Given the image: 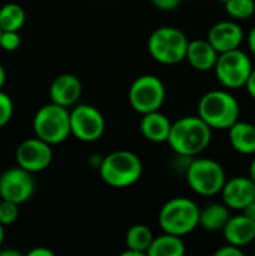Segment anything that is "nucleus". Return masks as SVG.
Masks as SVG:
<instances>
[{
  "label": "nucleus",
  "mask_w": 255,
  "mask_h": 256,
  "mask_svg": "<svg viewBox=\"0 0 255 256\" xmlns=\"http://www.w3.org/2000/svg\"><path fill=\"white\" fill-rule=\"evenodd\" d=\"M212 130L198 114L186 116L173 122L167 142L177 156L195 158L209 147Z\"/></svg>",
  "instance_id": "f257e3e1"
},
{
  "label": "nucleus",
  "mask_w": 255,
  "mask_h": 256,
  "mask_svg": "<svg viewBox=\"0 0 255 256\" xmlns=\"http://www.w3.org/2000/svg\"><path fill=\"white\" fill-rule=\"evenodd\" d=\"M99 174L105 184L125 189L135 184L143 174L141 159L129 150H116L101 159Z\"/></svg>",
  "instance_id": "f03ea898"
},
{
  "label": "nucleus",
  "mask_w": 255,
  "mask_h": 256,
  "mask_svg": "<svg viewBox=\"0 0 255 256\" xmlns=\"http://www.w3.org/2000/svg\"><path fill=\"white\" fill-rule=\"evenodd\" d=\"M239 114L240 105L227 90H210L198 102V116L212 129L228 130L239 122Z\"/></svg>",
  "instance_id": "7ed1b4c3"
},
{
  "label": "nucleus",
  "mask_w": 255,
  "mask_h": 256,
  "mask_svg": "<svg viewBox=\"0 0 255 256\" xmlns=\"http://www.w3.org/2000/svg\"><path fill=\"white\" fill-rule=\"evenodd\" d=\"M198 206L185 196H177L167 201L158 216L159 226L164 232L185 237L200 226Z\"/></svg>",
  "instance_id": "20e7f679"
},
{
  "label": "nucleus",
  "mask_w": 255,
  "mask_h": 256,
  "mask_svg": "<svg viewBox=\"0 0 255 256\" xmlns=\"http://www.w3.org/2000/svg\"><path fill=\"white\" fill-rule=\"evenodd\" d=\"M188 45L189 40L186 34L170 26L156 28L147 40L150 56L162 64H177L182 60H186Z\"/></svg>",
  "instance_id": "39448f33"
},
{
  "label": "nucleus",
  "mask_w": 255,
  "mask_h": 256,
  "mask_svg": "<svg viewBox=\"0 0 255 256\" xmlns=\"http://www.w3.org/2000/svg\"><path fill=\"white\" fill-rule=\"evenodd\" d=\"M35 135L45 142L54 146L68 140L71 132V112L66 106L57 105L54 102L44 105L38 110L33 118Z\"/></svg>",
  "instance_id": "423d86ee"
},
{
  "label": "nucleus",
  "mask_w": 255,
  "mask_h": 256,
  "mask_svg": "<svg viewBox=\"0 0 255 256\" xmlns=\"http://www.w3.org/2000/svg\"><path fill=\"white\" fill-rule=\"evenodd\" d=\"M185 174L191 190L201 196H213L221 194L227 182L225 171L221 164L207 158L191 159Z\"/></svg>",
  "instance_id": "0eeeda50"
},
{
  "label": "nucleus",
  "mask_w": 255,
  "mask_h": 256,
  "mask_svg": "<svg viewBox=\"0 0 255 256\" xmlns=\"http://www.w3.org/2000/svg\"><path fill=\"white\" fill-rule=\"evenodd\" d=\"M252 69L254 66L249 56L237 48L221 52L213 70L222 87L236 90L246 86Z\"/></svg>",
  "instance_id": "6e6552de"
},
{
  "label": "nucleus",
  "mask_w": 255,
  "mask_h": 256,
  "mask_svg": "<svg viewBox=\"0 0 255 256\" xmlns=\"http://www.w3.org/2000/svg\"><path fill=\"white\" fill-rule=\"evenodd\" d=\"M128 99L131 106L141 116L159 111L165 100V86L156 75H141L131 84Z\"/></svg>",
  "instance_id": "1a4fd4ad"
},
{
  "label": "nucleus",
  "mask_w": 255,
  "mask_h": 256,
  "mask_svg": "<svg viewBox=\"0 0 255 256\" xmlns=\"http://www.w3.org/2000/svg\"><path fill=\"white\" fill-rule=\"evenodd\" d=\"M71 132L83 142H95L105 132V118L98 108L78 105L71 111Z\"/></svg>",
  "instance_id": "9d476101"
},
{
  "label": "nucleus",
  "mask_w": 255,
  "mask_h": 256,
  "mask_svg": "<svg viewBox=\"0 0 255 256\" xmlns=\"http://www.w3.org/2000/svg\"><path fill=\"white\" fill-rule=\"evenodd\" d=\"M33 172L17 166L5 171L0 176V198L23 204L29 201L35 192Z\"/></svg>",
  "instance_id": "9b49d317"
},
{
  "label": "nucleus",
  "mask_w": 255,
  "mask_h": 256,
  "mask_svg": "<svg viewBox=\"0 0 255 256\" xmlns=\"http://www.w3.org/2000/svg\"><path fill=\"white\" fill-rule=\"evenodd\" d=\"M15 159L18 166L30 171L39 172L48 168L53 160V150L51 144L45 142L41 138H30L23 141L15 152Z\"/></svg>",
  "instance_id": "f8f14e48"
},
{
  "label": "nucleus",
  "mask_w": 255,
  "mask_h": 256,
  "mask_svg": "<svg viewBox=\"0 0 255 256\" xmlns=\"http://www.w3.org/2000/svg\"><path fill=\"white\" fill-rule=\"evenodd\" d=\"M222 201L231 210H243L255 201V183L251 177H233L225 182L222 190Z\"/></svg>",
  "instance_id": "ddd939ff"
},
{
  "label": "nucleus",
  "mask_w": 255,
  "mask_h": 256,
  "mask_svg": "<svg viewBox=\"0 0 255 256\" xmlns=\"http://www.w3.org/2000/svg\"><path fill=\"white\" fill-rule=\"evenodd\" d=\"M243 30L236 21H219L212 26L207 34V40L221 54L225 51L237 50L243 42Z\"/></svg>",
  "instance_id": "4468645a"
},
{
  "label": "nucleus",
  "mask_w": 255,
  "mask_h": 256,
  "mask_svg": "<svg viewBox=\"0 0 255 256\" xmlns=\"http://www.w3.org/2000/svg\"><path fill=\"white\" fill-rule=\"evenodd\" d=\"M83 86L81 81L72 74L59 75L50 87V99L51 102L62 106H72L81 98Z\"/></svg>",
  "instance_id": "2eb2a0df"
},
{
  "label": "nucleus",
  "mask_w": 255,
  "mask_h": 256,
  "mask_svg": "<svg viewBox=\"0 0 255 256\" xmlns=\"http://www.w3.org/2000/svg\"><path fill=\"white\" fill-rule=\"evenodd\" d=\"M222 232L227 243L243 249L245 246H249L255 240V220L243 213L237 216H231L227 225L224 226Z\"/></svg>",
  "instance_id": "dca6fc26"
},
{
  "label": "nucleus",
  "mask_w": 255,
  "mask_h": 256,
  "mask_svg": "<svg viewBox=\"0 0 255 256\" xmlns=\"http://www.w3.org/2000/svg\"><path fill=\"white\" fill-rule=\"evenodd\" d=\"M218 57H219V52L215 50V46L209 40H204V39L189 40L186 60L194 69L197 70L215 69Z\"/></svg>",
  "instance_id": "f3484780"
},
{
  "label": "nucleus",
  "mask_w": 255,
  "mask_h": 256,
  "mask_svg": "<svg viewBox=\"0 0 255 256\" xmlns=\"http://www.w3.org/2000/svg\"><path fill=\"white\" fill-rule=\"evenodd\" d=\"M171 124L173 122H170V118L165 114L159 111H152L143 114L140 122V130L141 135L152 142H167Z\"/></svg>",
  "instance_id": "a211bd4d"
},
{
  "label": "nucleus",
  "mask_w": 255,
  "mask_h": 256,
  "mask_svg": "<svg viewBox=\"0 0 255 256\" xmlns=\"http://www.w3.org/2000/svg\"><path fill=\"white\" fill-rule=\"evenodd\" d=\"M228 140L231 147L245 156L255 153V126L249 122H236L228 129Z\"/></svg>",
  "instance_id": "6ab92c4d"
},
{
  "label": "nucleus",
  "mask_w": 255,
  "mask_h": 256,
  "mask_svg": "<svg viewBox=\"0 0 255 256\" xmlns=\"http://www.w3.org/2000/svg\"><path fill=\"white\" fill-rule=\"evenodd\" d=\"M186 252L183 237L164 232L153 238L147 256H183Z\"/></svg>",
  "instance_id": "aec40b11"
},
{
  "label": "nucleus",
  "mask_w": 255,
  "mask_h": 256,
  "mask_svg": "<svg viewBox=\"0 0 255 256\" xmlns=\"http://www.w3.org/2000/svg\"><path fill=\"white\" fill-rule=\"evenodd\" d=\"M230 207L227 204H209L203 210H200V226L207 231H219L224 230L227 222L230 220Z\"/></svg>",
  "instance_id": "412c9836"
},
{
  "label": "nucleus",
  "mask_w": 255,
  "mask_h": 256,
  "mask_svg": "<svg viewBox=\"0 0 255 256\" xmlns=\"http://www.w3.org/2000/svg\"><path fill=\"white\" fill-rule=\"evenodd\" d=\"M153 232L149 226L146 225H134L128 230L126 232V248L131 250H135L141 256L147 255L150 244L153 242Z\"/></svg>",
  "instance_id": "4be33fe9"
},
{
  "label": "nucleus",
  "mask_w": 255,
  "mask_h": 256,
  "mask_svg": "<svg viewBox=\"0 0 255 256\" xmlns=\"http://www.w3.org/2000/svg\"><path fill=\"white\" fill-rule=\"evenodd\" d=\"M26 21L24 9L17 3H8L0 8V28L3 32H18Z\"/></svg>",
  "instance_id": "5701e85b"
},
{
  "label": "nucleus",
  "mask_w": 255,
  "mask_h": 256,
  "mask_svg": "<svg viewBox=\"0 0 255 256\" xmlns=\"http://www.w3.org/2000/svg\"><path fill=\"white\" fill-rule=\"evenodd\" d=\"M225 12L234 20H248L254 15L255 0H227L224 2Z\"/></svg>",
  "instance_id": "b1692460"
},
{
  "label": "nucleus",
  "mask_w": 255,
  "mask_h": 256,
  "mask_svg": "<svg viewBox=\"0 0 255 256\" xmlns=\"http://www.w3.org/2000/svg\"><path fill=\"white\" fill-rule=\"evenodd\" d=\"M18 206H20V204L12 202V201H6V200H3V201L0 202V222H2L5 226L12 225V224L18 219V214H20Z\"/></svg>",
  "instance_id": "393cba45"
},
{
  "label": "nucleus",
  "mask_w": 255,
  "mask_h": 256,
  "mask_svg": "<svg viewBox=\"0 0 255 256\" xmlns=\"http://www.w3.org/2000/svg\"><path fill=\"white\" fill-rule=\"evenodd\" d=\"M14 114V104L11 98L0 90V128H5Z\"/></svg>",
  "instance_id": "a878e982"
},
{
  "label": "nucleus",
  "mask_w": 255,
  "mask_h": 256,
  "mask_svg": "<svg viewBox=\"0 0 255 256\" xmlns=\"http://www.w3.org/2000/svg\"><path fill=\"white\" fill-rule=\"evenodd\" d=\"M21 45V36L18 32H3L0 39V48L5 51H15Z\"/></svg>",
  "instance_id": "bb28decb"
},
{
  "label": "nucleus",
  "mask_w": 255,
  "mask_h": 256,
  "mask_svg": "<svg viewBox=\"0 0 255 256\" xmlns=\"http://www.w3.org/2000/svg\"><path fill=\"white\" fill-rule=\"evenodd\" d=\"M215 256H243V250L239 246L227 243L215 252Z\"/></svg>",
  "instance_id": "cd10ccee"
},
{
  "label": "nucleus",
  "mask_w": 255,
  "mask_h": 256,
  "mask_svg": "<svg viewBox=\"0 0 255 256\" xmlns=\"http://www.w3.org/2000/svg\"><path fill=\"white\" fill-rule=\"evenodd\" d=\"M182 0H152L153 6L161 10H173L180 4Z\"/></svg>",
  "instance_id": "c85d7f7f"
},
{
  "label": "nucleus",
  "mask_w": 255,
  "mask_h": 256,
  "mask_svg": "<svg viewBox=\"0 0 255 256\" xmlns=\"http://www.w3.org/2000/svg\"><path fill=\"white\" fill-rule=\"evenodd\" d=\"M245 87H246V92L249 93V96L255 100V68L252 69V72H251V75H249Z\"/></svg>",
  "instance_id": "c756f323"
},
{
  "label": "nucleus",
  "mask_w": 255,
  "mask_h": 256,
  "mask_svg": "<svg viewBox=\"0 0 255 256\" xmlns=\"http://www.w3.org/2000/svg\"><path fill=\"white\" fill-rule=\"evenodd\" d=\"M29 256H54L53 250L50 249H45V248H36V249H32L29 254Z\"/></svg>",
  "instance_id": "7c9ffc66"
},
{
  "label": "nucleus",
  "mask_w": 255,
  "mask_h": 256,
  "mask_svg": "<svg viewBox=\"0 0 255 256\" xmlns=\"http://www.w3.org/2000/svg\"><path fill=\"white\" fill-rule=\"evenodd\" d=\"M248 46H249V51L252 52V56L255 57V26L251 28V32L248 34Z\"/></svg>",
  "instance_id": "2f4dec72"
},
{
  "label": "nucleus",
  "mask_w": 255,
  "mask_h": 256,
  "mask_svg": "<svg viewBox=\"0 0 255 256\" xmlns=\"http://www.w3.org/2000/svg\"><path fill=\"white\" fill-rule=\"evenodd\" d=\"M243 214H246L248 218H251L252 220H255V201H252L249 206H246L243 210H242Z\"/></svg>",
  "instance_id": "473e14b6"
},
{
  "label": "nucleus",
  "mask_w": 255,
  "mask_h": 256,
  "mask_svg": "<svg viewBox=\"0 0 255 256\" xmlns=\"http://www.w3.org/2000/svg\"><path fill=\"white\" fill-rule=\"evenodd\" d=\"M5 82H6V72H5V68L0 64V90L3 88Z\"/></svg>",
  "instance_id": "72a5a7b5"
},
{
  "label": "nucleus",
  "mask_w": 255,
  "mask_h": 256,
  "mask_svg": "<svg viewBox=\"0 0 255 256\" xmlns=\"http://www.w3.org/2000/svg\"><path fill=\"white\" fill-rule=\"evenodd\" d=\"M249 177L254 180L255 183V159L251 162V166H249Z\"/></svg>",
  "instance_id": "f704fd0d"
},
{
  "label": "nucleus",
  "mask_w": 255,
  "mask_h": 256,
  "mask_svg": "<svg viewBox=\"0 0 255 256\" xmlns=\"http://www.w3.org/2000/svg\"><path fill=\"white\" fill-rule=\"evenodd\" d=\"M3 242H5V225L0 222V246L3 244Z\"/></svg>",
  "instance_id": "c9c22d12"
},
{
  "label": "nucleus",
  "mask_w": 255,
  "mask_h": 256,
  "mask_svg": "<svg viewBox=\"0 0 255 256\" xmlns=\"http://www.w3.org/2000/svg\"><path fill=\"white\" fill-rule=\"evenodd\" d=\"M2 33H3V30L0 28V39H2Z\"/></svg>",
  "instance_id": "e433bc0d"
},
{
  "label": "nucleus",
  "mask_w": 255,
  "mask_h": 256,
  "mask_svg": "<svg viewBox=\"0 0 255 256\" xmlns=\"http://www.w3.org/2000/svg\"><path fill=\"white\" fill-rule=\"evenodd\" d=\"M219 2H222V3H224V2H227V0H219Z\"/></svg>",
  "instance_id": "4c0bfd02"
}]
</instances>
